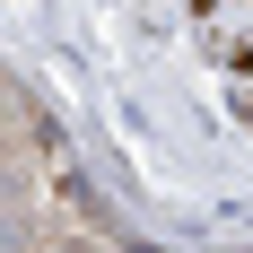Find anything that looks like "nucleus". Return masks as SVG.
Wrapping results in <instances>:
<instances>
[{
    "mask_svg": "<svg viewBox=\"0 0 253 253\" xmlns=\"http://www.w3.org/2000/svg\"><path fill=\"white\" fill-rule=\"evenodd\" d=\"M192 18H201L218 79H227V105L253 123V0H192Z\"/></svg>",
    "mask_w": 253,
    "mask_h": 253,
    "instance_id": "obj_1",
    "label": "nucleus"
}]
</instances>
